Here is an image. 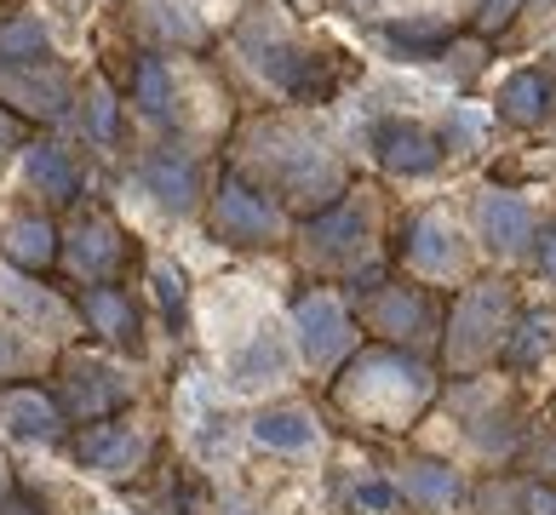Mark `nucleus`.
Masks as SVG:
<instances>
[{
  "instance_id": "f257e3e1",
  "label": "nucleus",
  "mask_w": 556,
  "mask_h": 515,
  "mask_svg": "<svg viewBox=\"0 0 556 515\" xmlns=\"http://www.w3.org/2000/svg\"><path fill=\"white\" fill-rule=\"evenodd\" d=\"M333 396H339L344 412H356L367 424L402 429L430 396H437V378H430V366L414 361L407 349H362V356L350 361V373L333 384Z\"/></svg>"
},
{
  "instance_id": "f03ea898",
  "label": "nucleus",
  "mask_w": 556,
  "mask_h": 515,
  "mask_svg": "<svg viewBox=\"0 0 556 515\" xmlns=\"http://www.w3.org/2000/svg\"><path fill=\"white\" fill-rule=\"evenodd\" d=\"M510 326H517V286L488 275L477 286H465V298L453 304V321H447V366H470L493 361L510 338Z\"/></svg>"
},
{
  "instance_id": "7ed1b4c3",
  "label": "nucleus",
  "mask_w": 556,
  "mask_h": 515,
  "mask_svg": "<svg viewBox=\"0 0 556 515\" xmlns=\"http://www.w3.org/2000/svg\"><path fill=\"white\" fill-rule=\"evenodd\" d=\"M52 401L64 407V419L98 424V419H115V412L132 401V378L121 373L115 361H104V356L70 349V356L58 361V396Z\"/></svg>"
},
{
  "instance_id": "20e7f679",
  "label": "nucleus",
  "mask_w": 556,
  "mask_h": 515,
  "mask_svg": "<svg viewBox=\"0 0 556 515\" xmlns=\"http://www.w3.org/2000/svg\"><path fill=\"white\" fill-rule=\"evenodd\" d=\"M293 333H299V349H304V361H311L316 373H327L333 361H344L350 344H356V326H350L344 304L333 293H304L293 304Z\"/></svg>"
},
{
  "instance_id": "39448f33",
  "label": "nucleus",
  "mask_w": 556,
  "mask_h": 515,
  "mask_svg": "<svg viewBox=\"0 0 556 515\" xmlns=\"http://www.w3.org/2000/svg\"><path fill=\"white\" fill-rule=\"evenodd\" d=\"M213 230L230 246H270L281 235V213L264 190H253L241 178H224V190L213 201Z\"/></svg>"
},
{
  "instance_id": "423d86ee",
  "label": "nucleus",
  "mask_w": 556,
  "mask_h": 515,
  "mask_svg": "<svg viewBox=\"0 0 556 515\" xmlns=\"http://www.w3.org/2000/svg\"><path fill=\"white\" fill-rule=\"evenodd\" d=\"M150 452H155V441L121 419H98L75 436V459L87 469H98V476H138L150 464Z\"/></svg>"
},
{
  "instance_id": "0eeeda50",
  "label": "nucleus",
  "mask_w": 556,
  "mask_h": 515,
  "mask_svg": "<svg viewBox=\"0 0 556 515\" xmlns=\"http://www.w3.org/2000/svg\"><path fill=\"white\" fill-rule=\"evenodd\" d=\"M0 429L29 447H58L70 436V419L40 384H7L0 389Z\"/></svg>"
},
{
  "instance_id": "6e6552de",
  "label": "nucleus",
  "mask_w": 556,
  "mask_h": 515,
  "mask_svg": "<svg viewBox=\"0 0 556 515\" xmlns=\"http://www.w3.org/2000/svg\"><path fill=\"white\" fill-rule=\"evenodd\" d=\"M0 98L17 103L24 115H40V120H52V115H64V103H70V75L64 69H40V64H0Z\"/></svg>"
},
{
  "instance_id": "1a4fd4ad",
  "label": "nucleus",
  "mask_w": 556,
  "mask_h": 515,
  "mask_svg": "<svg viewBox=\"0 0 556 515\" xmlns=\"http://www.w3.org/2000/svg\"><path fill=\"white\" fill-rule=\"evenodd\" d=\"M367 326L390 344H407L414 333H430V304L419 286H374V298L362 304Z\"/></svg>"
},
{
  "instance_id": "9d476101",
  "label": "nucleus",
  "mask_w": 556,
  "mask_h": 515,
  "mask_svg": "<svg viewBox=\"0 0 556 515\" xmlns=\"http://www.w3.org/2000/svg\"><path fill=\"white\" fill-rule=\"evenodd\" d=\"M121 263H127V241H121V230L104 218V213H92V218H80V230L70 241V270L80 281H110Z\"/></svg>"
},
{
  "instance_id": "9b49d317",
  "label": "nucleus",
  "mask_w": 556,
  "mask_h": 515,
  "mask_svg": "<svg viewBox=\"0 0 556 515\" xmlns=\"http://www.w3.org/2000/svg\"><path fill=\"white\" fill-rule=\"evenodd\" d=\"M374 150L384 160V172H402V178H425V172L442 167L437 138H430L425 127H407V120H384V127L374 132Z\"/></svg>"
},
{
  "instance_id": "f8f14e48",
  "label": "nucleus",
  "mask_w": 556,
  "mask_h": 515,
  "mask_svg": "<svg viewBox=\"0 0 556 515\" xmlns=\"http://www.w3.org/2000/svg\"><path fill=\"white\" fill-rule=\"evenodd\" d=\"M143 190H150L167 213H190L195 195H201V172H195V160L190 155H178V150H155V155H143Z\"/></svg>"
},
{
  "instance_id": "ddd939ff",
  "label": "nucleus",
  "mask_w": 556,
  "mask_h": 515,
  "mask_svg": "<svg viewBox=\"0 0 556 515\" xmlns=\"http://www.w3.org/2000/svg\"><path fill=\"white\" fill-rule=\"evenodd\" d=\"M396 492L407 504H419L430 515H442L453 504H465V476L453 464H430V459H414V464H402V476H396Z\"/></svg>"
},
{
  "instance_id": "4468645a",
  "label": "nucleus",
  "mask_w": 556,
  "mask_h": 515,
  "mask_svg": "<svg viewBox=\"0 0 556 515\" xmlns=\"http://www.w3.org/2000/svg\"><path fill=\"white\" fill-rule=\"evenodd\" d=\"M80 316H87L92 333H104L121 349H143V326H138V309L121 286H87L80 293Z\"/></svg>"
},
{
  "instance_id": "2eb2a0df",
  "label": "nucleus",
  "mask_w": 556,
  "mask_h": 515,
  "mask_svg": "<svg viewBox=\"0 0 556 515\" xmlns=\"http://www.w3.org/2000/svg\"><path fill=\"white\" fill-rule=\"evenodd\" d=\"M407 263H414L419 275H453V263H459V235H453V223L442 213L414 218V230H407Z\"/></svg>"
},
{
  "instance_id": "dca6fc26",
  "label": "nucleus",
  "mask_w": 556,
  "mask_h": 515,
  "mask_svg": "<svg viewBox=\"0 0 556 515\" xmlns=\"http://www.w3.org/2000/svg\"><path fill=\"white\" fill-rule=\"evenodd\" d=\"M477 230L493 253H522L533 241V213L517 195H482L477 201Z\"/></svg>"
},
{
  "instance_id": "f3484780",
  "label": "nucleus",
  "mask_w": 556,
  "mask_h": 515,
  "mask_svg": "<svg viewBox=\"0 0 556 515\" xmlns=\"http://www.w3.org/2000/svg\"><path fill=\"white\" fill-rule=\"evenodd\" d=\"M0 304L7 309H17L29 326H47V333H70V304L58 298V293H47V286H35L24 270L17 275H0Z\"/></svg>"
},
{
  "instance_id": "a211bd4d",
  "label": "nucleus",
  "mask_w": 556,
  "mask_h": 515,
  "mask_svg": "<svg viewBox=\"0 0 556 515\" xmlns=\"http://www.w3.org/2000/svg\"><path fill=\"white\" fill-rule=\"evenodd\" d=\"M253 441L258 447H270V452H304V447H316V412H304V407H264L258 419H253Z\"/></svg>"
},
{
  "instance_id": "6ab92c4d",
  "label": "nucleus",
  "mask_w": 556,
  "mask_h": 515,
  "mask_svg": "<svg viewBox=\"0 0 556 515\" xmlns=\"http://www.w3.org/2000/svg\"><path fill=\"white\" fill-rule=\"evenodd\" d=\"M0 253H7L17 270L40 275V270H52V263H58V230H52L47 218H12V223H7V241H0Z\"/></svg>"
},
{
  "instance_id": "aec40b11",
  "label": "nucleus",
  "mask_w": 556,
  "mask_h": 515,
  "mask_svg": "<svg viewBox=\"0 0 556 515\" xmlns=\"http://www.w3.org/2000/svg\"><path fill=\"white\" fill-rule=\"evenodd\" d=\"M281 373H287V344H281L276 326H258L253 344H247L241 356H230V384L236 389H253V384L281 378Z\"/></svg>"
},
{
  "instance_id": "412c9836",
  "label": "nucleus",
  "mask_w": 556,
  "mask_h": 515,
  "mask_svg": "<svg viewBox=\"0 0 556 515\" xmlns=\"http://www.w3.org/2000/svg\"><path fill=\"white\" fill-rule=\"evenodd\" d=\"M29 183H35L47 201H58V206H70V201L80 195L75 160H70L64 150H52V143H35V150H29Z\"/></svg>"
},
{
  "instance_id": "4be33fe9",
  "label": "nucleus",
  "mask_w": 556,
  "mask_h": 515,
  "mask_svg": "<svg viewBox=\"0 0 556 515\" xmlns=\"http://www.w3.org/2000/svg\"><path fill=\"white\" fill-rule=\"evenodd\" d=\"M500 110H505V120H517V127H540L551 115V80L545 75H510L505 92H500Z\"/></svg>"
},
{
  "instance_id": "5701e85b",
  "label": "nucleus",
  "mask_w": 556,
  "mask_h": 515,
  "mask_svg": "<svg viewBox=\"0 0 556 515\" xmlns=\"http://www.w3.org/2000/svg\"><path fill=\"white\" fill-rule=\"evenodd\" d=\"M304 241H311V253H350V246L362 241V213L356 206H333V213L311 218V230H304Z\"/></svg>"
},
{
  "instance_id": "b1692460",
  "label": "nucleus",
  "mask_w": 556,
  "mask_h": 515,
  "mask_svg": "<svg viewBox=\"0 0 556 515\" xmlns=\"http://www.w3.org/2000/svg\"><path fill=\"white\" fill-rule=\"evenodd\" d=\"M40 57H47V29L35 17L0 24V64H40Z\"/></svg>"
},
{
  "instance_id": "393cba45",
  "label": "nucleus",
  "mask_w": 556,
  "mask_h": 515,
  "mask_svg": "<svg viewBox=\"0 0 556 515\" xmlns=\"http://www.w3.org/2000/svg\"><path fill=\"white\" fill-rule=\"evenodd\" d=\"M384 40H390L396 52H407V57H442L447 29H442V24H390Z\"/></svg>"
},
{
  "instance_id": "a878e982",
  "label": "nucleus",
  "mask_w": 556,
  "mask_h": 515,
  "mask_svg": "<svg viewBox=\"0 0 556 515\" xmlns=\"http://www.w3.org/2000/svg\"><path fill=\"white\" fill-rule=\"evenodd\" d=\"M167 103H173L167 64H161V57H143V64H138V110L150 115V120H161V115H167Z\"/></svg>"
},
{
  "instance_id": "bb28decb",
  "label": "nucleus",
  "mask_w": 556,
  "mask_h": 515,
  "mask_svg": "<svg viewBox=\"0 0 556 515\" xmlns=\"http://www.w3.org/2000/svg\"><path fill=\"white\" fill-rule=\"evenodd\" d=\"M150 281H155V298H161V309H167V321H178L184 316V275L173 270V263H155Z\"/></svg>"
},
{
  "instance_id": "cd10ccee",
  "label": "nucleus",
  "mask_w": 556,
  "mask_h": 515,
  "mask_svg": "<svg viewBox=\"0 0 556 515\" xmlns=\"http://www.w3.org/2000/svg\"><path fill=\"white\" fill-rule=\"evenodd\" d=\"M87 110H92V138H98V143H110V138H115V98H110L104 80H92Z\"/></svg>"
},
{
  "instance_id": "c85d7f7f",
  "label": "nucleus",
  "mask_w": 556,
  "mask_h": 515,
  "mask_svg": "<svg viewBox=\"0 0 556 515\" xmlns=\"http://www.w3.org/2000/svg\"><path fill=\"white\" fill-rule=\"evenodd\" d=\"M24 366H29V349H24V338L0 326V389H7L17 373H24Z\"/></svg>"
},
{
  "instance_id": "c756f323",
  "label": "nucleus",
  "mask_w": 556,
  "mask_h": 515,
  "mask_svg": "<svg viewBox=\"0 0 556 515\" xmlns=\"http://www.w3.org/2000/svg\"><path fill=\"white\" fill-rule=\"evenodd\" d=\"M522 0H482V29H505L510 17H517Z\"/></svg>"
},
{
  "instance_id": "7c9ffc66",
  "label": "nucleus",
  "mask_w": 556,
  "mask_h": 515,
  "mask_svg": "<svg viewBox=\"0 0 556 515\" xmlns=\"http://www.w3.org/2000/svg\"><path fill=\"white\" fill-rule=\"evenodd\" d=\"M7 150H24V120L0 110V160H7Z\"/></svg>"
},
{
  "instance_id": "2f4dec72",
  "label": "nucleus",
  "mask_w": 556,
  "mask_h": 515,
  "mask_svg": "<svg viewBox=\"0 0 556 515\" xmlns=\"http://www.w3.org/2000/svg\"><path fill=\"white\" fill-rule=\"evenodd\" d=\"M0 515H40V504H29L24 492H7V499H0Z\"/></svg>"
},
{
  "instance_id": "473e14b6",
  "label": "nucleus",
  "mask_w": 556,
  "mask_h": 515,
  "mask_svg": "<svg viewBox=\"0 0 556 515\" xmlns=\"http://www.w3.org/2000/svg\"><path fill=\"white\" fill-rule=\"evenodd\" d=\"M540 270H545V281H556V230H545V246H540Z\"/></svg>"
},
{
  "instance_id": "72a5a7b5",
  "label": "nucleus",
  "mask_w": 556,
  "mask_h": 515,
  "mask_svg": "<svg viewBox=\"0 0 556 515\" xmlns=\"http://www.w3.org/2000/svg\"><path fill=\"white\" fill-rule=\"evenodd\" d=\"M447 138H453V143H470V138H477V115H459V120L447 127Z\"/></svg>"
},
{
  "instance_id": "f704fd0d",
  "label": "nucleus",
  "mask_w": 556,
  "mask_h": 515,
  "mask_svg": "<svg viewBox=\"0 0 556 515\" xmlns=\"http://www.w3.org/2000/svg\"><path fill=\"white\" fill-rule=\"evenodd\" d=\"M218 515H264V510H253V504H224Z\"/></svg>"
},
{
  "instance_id": "c9c22d12",
  "label": "nucleus",
  "mask_w": 556,
  "mask_h": 515,
  "mask_svg": "<svg viewBox=\"0 0 556 515\" xmlns=\"http://www.w3.org/2000/svg\"><path fill=\"white\" fill-rule=\"evenodd\" d=\"M12 492V469H7V459H0V499Z\"/></svg>"
}]
</instances>
